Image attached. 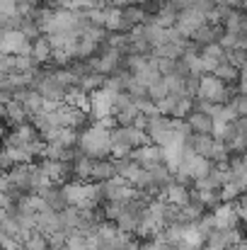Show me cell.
Returning a JSON list of instances; mask_svg holds the SVG:
<instances>
[{"label": "cell", "mask_w": 247, "mask_h": 250, "mask_svg": "<svg viewBox=\"0 0 247 250\" xmlns=\"http://www.w3.org/2000/svg\"><path fill=\"white\" fill-rule=\"evenodd\" d=\"M112 102H114L112 95H107L104 90H95L92 95H87V117H92L95 122L104 117H114Z\"/></svg>", "instance_id": "obj_7"}, {"label": "cell", "mask_w": 247, "mask_h": 250, "mask_svg": "<svg viewBox=\"0 0 247 250\" xmlns=\"http://www.w3.org/2000/svg\"><path fill=\"white\" fill-rule=\"evenodd\" d=\"M5 134H7V131H5V122H2V119H0V139H2V136H5Z\"/></svg>", "instance_id": "obj_44"}, {"label": "cell", "mask_w": 247, "mask_h": 250, "mask_svg": "<svg viewBox=\"0 0 247 250\" xmlns=\"http://www.w3.org/2000/svg\"><path fill=\"white\" fill-rule=\"evenodd\" d=\"M189 197H191V189L187 187V185H179V182H170L167 187H165L163 192H160V199H163L167 207H184L187 202H189Z\"/></svg>", "instance_id": "obj_13"}, {"label": "cell", "mask_w": 247, "mask_h": 250, "mask_svg": "<svg viewBox=\"0 0 247 250\" xmlns=\"http://www.w3.org/2000/svg\"><path fill=\"white\" fill-rule=\"evenodd\" d=\"M61 194H63V202L66 207H73V209H97L99 202L104 199L102 197V185L97 182H66L61 185Z\"/></svg>", "instance_id": "obj_1"}, {"label": "cell", "mask_w": 247, "mask_h": 250, "mask_svg": "<svg viewBox=\"0 0 247 250\" xmlns=\"http://www.w3.org/2000/svg\"><path fill=\"white\" fill-rule=\"evenodd\" d=\"M49 141L58 144V146L66 148V151H76V146H78V131H73V129H58Z\"/></svg>", "instance_id": "obj_27"}, {"label": "cell", "mask_w": 247, "mask_h": 250, "mask_svg": "<svg viewBox=\"0 0 247 250\" xmlns=\"http://www.w3.org/2000/svg\"><path fill=\"white\" fill-rule=\"evenodd\" d=\"M199 56L201 59H211V61H223L226 51L218 44H206V46H199Z\"/></svg>", "instance_id": "obj_35"}, {"label": "cell", "mask_w": 247, "mask_h": 250, "mask_svg": "<svg viewBox=\"0 0 247 250\" xmlns=\"http://www.w3.org/2000/svg\"><path fill=\"white\" fill-rule=\"evenodd\" d=\"M230 104H233V109H235V114H238V117H245L247 114V97L245 95H233Z\"/></svg>", "instance_id": "obj_39"}, {"label": "cell", "mask_w": 247, "mask_h": 250, "mask_svg": "<svg viewBox=\"0 0 247 250\" xmlns=\"http://www.w3.org/2000/svg\"><path fill=\"white\" fill-rule=\"evenodd\" d=\"M201 24H206V17L199 12V10H194V7H184V10H179L177 12V22H174V29H177V34L179 37H184V39H189Z\"/></svg>", "instance_id": "obj_6"}, {"label": "cell", "mask_w": 247, "mask_h": 250, "mask_svg": "<svg viewBox=\"0 0 247 250\" xmlns=\"http://www.w3.org/2000/svg\"><path fill=\"white\" fill-rule=\"evenodd\" d=\"M213 5L230 7V10H240V7H243V0H213Z\"/></svg>", "instance_id": "obj_43"}, {"label": "cell", "mask_w": 247, "mask_h": 250, "mask_svg": "<svg viewBox=\"0 0 247 250\" xmlns=\"http://www.w3.org/2000/svg\"><path fill=\"white\" fill-rule=\"evenodd\" d=\"M221 27H223V32H228V34H245V15H243V10H228L226 12V17H223V22H221Z\"/></svg>", "instance_id": "obj_21"}, {"label": "cell", "mask_w": 247, "mask_h": 250, "mask_svg": "<svg viewBox=\"0 0 247 250\" xmlns=\"http://www.w3.org/2000/svg\"><path fill=\"white\" fill-rule=\"evenodd\" d=\"M146 0H107V5H112V7H119V10H124V7H129V5H143Z\"/></svg>", "instance_id": "obj_42"}, {"label": "cell", "mask_w": 247, "mask_h": 250, "mask_svg": "<svg viewBox=\"0 0 247 250\" xmlns=\"http://www.w3.org/2000/svg\"><path fill=\"white\" fill-rule=\"evenodd\" d=\"M148 172H151V177H153V182H155V187H158L160 192H163L170 182H174V180H172V175H170V170H167L163 163H160V166H155V167H151Z\"/></svg>", "instance_id": "obj_29"}, {"label": "cell", "mask_w": 247, "mask_h": 250, "mask_svg": "<svg viewBox=\"0 0 247 250\" xmlns=\"http://www.w3.org/2000/svg\"><path fill=\"white\" fill-rule=\"evenodd\" d=\"M235 90L230 85H223L213 76H199V85H196V100L211 102V104H228L233 100Z\"/></svg>", "instance_id": "obj_3"}, {"label": "cell", "mask_w": 247, "mask_h": 250, "mask_svg": "<svg viewBox=\"0 0 247 250\" xmlns=\"http://www.w3.org/2000/svg\"><path fill=\"white\" fill-rule=\"evenodd\" d=\"M37 231L41 236H49L54 231H61V219H58V211H51V209H44L37 214Z\"/></svg>", "instance_id": "obj_19"}, {"label": "cell", "mask_w": 247, "mask_h": 250, "mask_svg": "<svg viewBox=\"0 0 247 250\" xmlns=\"http://www.w3.org/2000/svg\"><path fill=\"white\" fill-rule=\"evenodd\" d=\"M148 10L143 5H129L121 10V24H124V32H131L133 27H141L148 22Z\"/></svg>", "instance_id": "obj_14"}, {"label": "cell", "mask_w": 247, "mask_h": 250, "mask_svg": "<svg viewBox=\"0 0 247 250\" xmlns=\"http://www.w3.org/2000/svg\"><path fill=\"white\" fill-rule=\"evenodd\" d=\"M211 76H213V78H218L223 85H233L240 76H243V71H238V68H233L230 63H223V61H221V63L213 68V73H211Z\"/></svg>", "instance_id": "obj_26"}, {"label": "cell", "mask_w": 247, "mask_h": 250, "mask_svg": "<svg viewBox=\"0 0 247 250\" xmlns=\"http://www.w3.org/2000/svg\"><path fill=\"white\" fill-rule=\"evenodd\" d=\"M29 49H32V44L22 37L19 29H2L0 51L5 56H29Z\"/></svg>", "instance_id": "obj_5"}, {"label": "cell", "mask_w": 247, "mask_h": 250, "mask_svg": "<svg viewBox=\"0 0 247 250\" xmlns=\"http://www.w3.org/2000/svg\"><path fill=\"white\" fill-rule=\"evenodd\" d=\"M138 250H172V246H167V243H163V241H153V238H148V241L138 243Z\"/></svg>", "instance_id": "obj_41"}, {"label": "cell", "mask_w": 247, "mask_h": 250, "mask_svg": "<svg viewBox=\"0 0 247 250\" xmlns=\"http://www.w3.org/2000/svg\"><path fill=\"white\" fill-rule=\"evenodd\" d=\"M51 76H54V81L61 85L66 92H68V90H73V87H78V81H80V76H78L71 66H68V68H54V71H51Z\"/></svg>", "instance_id": "obj_25"}, {"label": "cell", "mask_w": 247, "mask_h": 250, "mask_svg": "<svg viewBox=\"0 0 247 250\" xmlns=\"http://www.w3.org/2000/svg\"><path fill=\"white\" fill-rule=\"evenodd\" d=\"M102 15H104V22H102V29L107 34H114V32H124V24H121V10L119 7H102Z\"/></svg>", "instance_id": "obj_23"}, {"label": "cell", "mask_w": 247, "mask_h": 250, "mask_svg": "<svg viewBox=\"0 0 247 250\" xmlns=\"http://www.w3.org/2000/svg\"><path fill=\"white\" fill-rule=\"evenodd\" d=\"M211 219H213V229L216 231H233V229H238L240 226V216H238V211H235V207H233V202L230 204H218L213 211H211Z\"/></svg>", "instance_id": "obj_9"}, {"label": "cell", "mask_w": 247, "mask_h": 250, "mask_svg": "<svg viewBox=\"0 0 247 250\" xmlns=\"http://www.w3.org/2000/svg\"><path fill=\"white\" fill-rule=\"evenodd\" d=\"M129 158H131L133 163H138L143 170H151V167L163 163V153H160V148H158L155 144H146V146H141V148H133Z\"/></svg>", "instance_id": "obj_12"}, {"label": "cell", "mask_w": 247, "mask_h": 250, "mask_svg": "<svg viewBox=\"0 0 247 250\" xmlns=\"http://www.w3.org/2000/svg\"><path fill=\"white\" fill-rule=\"evenodd\" d=\"M46 243H49V248H63V243H66V233H63V231H54V233L46 236Z\"/></svg>", "instance_id": "obj_40"}, {"label": "cell", "mask_w": 247, "mask_h": 250, "mask_svg": "<svg viewBox=\"0 0 247 250\" xmlns=\"http://www.w3.org/2000/svg\"><path fill=\"white\" fill-rule=\"evenodd\" d=\"M2 119H7L12 126H19V124H27V122H29L27 114H24V109H22V102L15 100V97H10V100L5 102V114H2Z\"/></svg>", "instance_id": "obj_24"}, {"label": "cell", "mask_w": 247, "mask_h": 250, "mask_svg": "<svg viewBox=\"0 0 247 250\" xmlns=\"http://www.w3.org/2000/svg\"><path fill=\"white\" fill-rule=\"evenodd\" d=\"M39 170L44 172V177H46L49 185H54V187L66 185V180L71 177V163H61V161H46V158H41Z\"/></svg>", "instance_id": "obj_11"}, {"label": "cell", "mask_w": 247, "mask_h": 250, "mask_svg": "<svg viewBox=\"0 0 247 250\" xmlns=\"http://www.w3.org/2000/svg\"><path fill=\"white\" fill-rule=\"evenodd\" d=\"M221 34H223V27H221V24H201L189 39H191L196 46H206V44H218Z\"/></svg>", "instance_id": "obj_15"}, {"label": "cell", "mask_w": 247, "mask_h": 250, "mask_svg": "<svg viewBox=\"0 0 247 250\" xmlns=\"http://www.w3.org/2000/svg\"><path fill=\"white\" fill-rule=\"evenodd\" d=\"M136 117H138V109H136V104H129V107H124V109H119V112H114V119H116V126H131Z\"/></svg>", "instance_id": "obj_32"}, {"label": "cell", "mask_w": 247, "mask_h": 250, "mask_svg": "<svg viewBox=\"0 0 247 250\" xmlns=\"http://www.w3.org/2000/svg\"><path fill=\"white\" fill-rule=\"evenodd\" d=\"M228 250H245V243H238V246H233V248H228Z\"/></svg>", "instance_id": "obj_45"}, {"label": "cell", "mask_w": 247, "mask_h": 250, "mask_svg": "<svg viewBox=\"0 0 247 250\" xmlns=\"http://www.w3.org/2000/svg\"><path fill=\"white\" fill-rule=\"evenodd\" d=\"M102 197H104L107 202H114V204H129L131 199L138 197V192H136L126 180H121L119 175H114L112 180H107V182L102 185Z\"/></svg>", "instance_id": "obj_4"}, {"label": "cell", "mask_w": 247, "mask_h": 250, "mask_svg": "<svg viewBox=\"0 0 247 250\" xmlns=\"http://www.w3.org/2000/svg\"><path fill=\"white\" fill-rule=\"evenodd\" d=\"M102 76H97V73H90V76H82L80 81H78V90L85 92V95H92L95 90H99L102 87Z\"/></svg>", "instance_id": "obj_31"}, {"label": "cell", "mask_w": 247, "mask_h": 250, "mask_svg": "<svg viewBox=\"0 0 247 250\" xmlns=\"http://www.w3.org/2000/svg\"><path fill=\"white\" fill-rule=\"evenodd\" d=\"M112 131L92 124L87 126L82 134H78V151L80 156L90 158V161H99V158H109L112 151Z\"/></svg>", "instance_id": "obj_2"}, {"label": "cell", "mask_w": 247, "mask_h": 250, "mask_svg": "<svg viewBox=\"0 0 247 250\" xmlns=\"http://www.w3.org/2000/svg\"><path fill=\"white\" fill-rule=\"evenodd\" d=\"M29 56H32V61H34L37 66L54 61V49H51V44H49V39H46L44 34H39V37H37V39L32 42Z\"/></svg>", "instance_id": "obj_16"}, {"label": "cell", "mask_w": 247, "mask_h": 250, "mask_svg": "<svg viewBox=\"0 0 247 250\" xmlns=\"http://www.w3.org/2000/svg\"><path fill=\"white\" fill-rule=\"evenodd\" d=\"M116 175V167L112 158H99V161H92V175H90V182H97V185H104L107 180H112Z\"/></svg>", "instance_id": "obj_18"}, {"label": "cell", "mask_w": 247, "mask_h": 250, "mask_svg": "<svg viewBox=\"0 0 247 250\" xmlns=\"http://www.w3.org/2000/svg\"><path fill=\"white\" fill-rule=\"evenodd\" d=\"M32 172H34V163L29 166H15L7 172V180H10V187L15 194H32Z\"/></svg>", "instance_id": "obj_10"}, {"label": "cell", "mask_w": 247, "mask_h": 250, "mask_svg": "<svg viewBox=\"0 0 247 250\" xmlns=\"http://www.w3.org/2000/svg\"><path fill=\"white\" fill-rule=\"evenodd\" d=\"M66 250H87V238L82 231H71L66 233V243H63Z\"/></svg>", "instance_id": "obj_34"}, {"label": "cell", "mask_w": 247, "mask_h": 250, "mask_svg": "<svg viewBox=\"0 0 247 250\" xmlns=\"http://www.w3.org/2000/svg\"><path fill=\"white\" fill-rule=\"evenodd\" d=\"M187 126L191 134H211V126H213V119L209 114H201V112H189L184 117Z\"/></svg>", "instance_id": "obj_22"}, {"label": "cell", "mask_w": 247, "mask_h": 250, "mask_svg": "<svg viewBox=\"0 0 247 250\" xmlns=\"http://www.w3.org/2000/svg\"><path fill=\"white\" fill-rule=\"evenodd\" d=\"M177 7L170 2V0H165L163 5L158 7V12L153 15V17H148L153 24H158V27H163V29H170V27H174V22H177Z\"/></svg>", "instance_id": "obj_20"}, {"label": "cell", "mask_w": 247, "mask_h": 250, "mask_svg": "<svg viewBox=\"0 0 247 250\" xmlns=\"http://www.w3.org/2000/svg\"><path fill=\"white\" fill-rule=\"evenodd\" d=\"M182 243H187V246H191V248L201 250L204 246V236L196 231V226L194 224H187V226H182V238H179Z\"/></svg>", "instance_id": "obj_28"}, {"label": "cell", "mask_w": 247, "mask_h": 250, "mask_svg": "<svg viewBox=\"0 0 247 250\" xmlns=\"http://www.w3.org/2000/svg\"><path fill=\"white\" fill-rule=\"evenodd\" d=\"M240 194H243V189H240L235 182H226V185H221V187H218V199H221L223 204H230V202H235Z\"/></svg>", "instance_id": "obj_30"}, {"label": "cell", "mask_w": 247, "mask_h": 250, "mask_svg": "<svg viewBox=\"0 0 247 250\" xmlns=\"http://www.w3.org/2000/svg\"><path fill=\"white\" fill-rule=\"evenodd\" d=\"M131 78H133L138 85H143L146 90H148L153 83H158V81H160V73H158V68H155V59H153V56H148V59H146V63H143L136 73H131Z\"/></svg>", "instance_id": "obj_17"}, {"label": "cell", "mask_w": 247, "mask_h": 250, "mask_svg": "<svg viewBox=\"0 0 247 250\" xmlns=\"http://www.w3.org/2000/svg\"><path fill=\"white\" fill-rule=\"evenodd\" d=\"M19 32H22V37H24L29 44H32V42H34V39L41 34V32H39V27H37L34 22H29V20H24V22L19 24Z\"/></svg>", "instance_id": "obj_38"}, {"label": "cell", "mask_w": 247, "mask_h": 250, "mask_svg": "<svg viewBox=\"0 0 247 250\" xmlns=\"http://www.w3.org/2000/svg\"><path fill=\"white\" fill-rule=\"evenodd\" d=\"M189 112H191V100H189V97H179V100H177V104H174V112H172V117H170V119H184Z\"/></svg>", "instance_id": "obj_37"}, {"label": "cell", "mask_w": 247, "mask_h": 250, "mask_svg": "<svg viewBox=\"0 0 247 250\" xmlns=\"http://www.w3.org/2000/svg\"><path fill=\"white\" fill-rule=\"evenodd\" d=\"M0 241H2V233H0Z\"/></svg>", "instance_id": "obj_47"}, {"label": "cell", "mask_w": 247, "mask_h": 250, "mask_svg": "<svg viewBox=\"0 0 247 250\" xmlns=\"http://www.w3.org/2000/svg\"><path fill=\"white\" fill-rule=\"evenodd\" d=\"M49 250H66V248H49Z\"/></svg>", "instance_id": "obj_46"}, {"label": "cell", "mask_w": 247, "mask_h": 250, "mask_svg": "<svg viewBox=\"0 0 247 250\" xmlns=\"http://www.w3.org/2000/svg\"><path fill=\"white\" fill-rule=\"evenodd\" d=\"M133 104H136L138 114H143V117H155V114H158V109H155V102H153V100H148V97L133 100Z\"/></svg>", "instance_id": "obj_36"}, {"label": "cell", "mask_w": 247, "mask_h": 250, "mask_svg": "<svg viewBox=\"0 0 247 250\" xmlns=\"http://www.w3.org/2000/svg\"><path fill=\"white\" fill-rule=\"evenodd\" d=\"M32 90H37V92H39L44 100H49V102H63V97H66V90L54 81L51 71H46V73H37L34 87H32Z\"/></svg>", "instance_id": "obj_8"}, {"label": "cell", "mask_w": 247, "mask_h": 250, "mask_svg": "<svg viewBox=\"0 0 247 250\" xmlns=\"http://www.w3.org/2000/svg\"><path fill=\"white\" fill-rule=\"evenodd\" d=\"M22 250H49V243H46V236H41L39 231L29 233L24 241H22Z\"/></svg>", "instance_id": "obj_33"}]
</instances>
